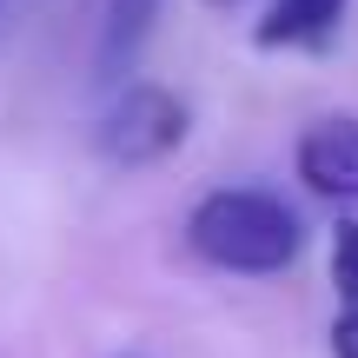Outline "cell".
Masks as SVG:
<instances>
[{"instance_id":"2","label":"cell","mask_w":358,"mask_h":358,"mask_svg":"<svg viewBox=\"0 0 358 358\" xmlns=\"http://www.w3.org/2000/svg\"><path fill=\"white\" fill-rule=\"evenodd\" d=\"M192 133V106L159 80H120L106 113L93 120V153L106 166H159Z\"/></svg>"},{"instance_id":"7","label":"cell","mask_w":358,"mask_h":358,"mask_svg":"<svg viewBox=\"0 0 358 358\" xmlns=\"http://www.w3.org/2000/svg\"><path fill=\"white\" fill-rule=\"evenodd\" d=\"M213 7H232V0H213Z\"/></svg>"},{"instance_id":"6","label":"cell","mask_w":358,"mask_h":358,"mask_svg":"<svg viewBox=\"0 0 358 358\" xmlns=\"http://www.w3.org/2000/svg\"><path fill=\"white\" fill-rule=\"evenodd\" d=\"M332 358H358V306L338 312V325H332Z\"/></svg>"},{"instance_id":"4","label":"cell","mask_w":358,"mask_h":358,"mask_svg":"<svg viewBox=\"0 0 358 358\" xmlns=\"http://www.w3.org/2000/svg\"><path fill=\"white\" fill-rule=\"evenodd\" d=\"M352 0H272L266 20L252 27V40L266 53H285V47H325V40L338 34V20H345Z\"/></svg>"},{"instance_id":"5","label":"cell","mask_w":358,"mask_h":358,"mask_svg":"<svg viewBox=\"0 0 358 358\" xmlns=\"http://www.w3.org/2000/svg\"><path fill=\"white\" fill-rule=\"evenodd\" d=\"M332 292L338 306H358V219L352 213L332 226Z\"/></svg>"},{"instance_id":"3","label":"cell","mask_w":358,"mask_h":358,"mask_svg":"<svg viewBox=\"0 0 358 358\" xmlns=\"http://www.w3.org/2000/svg\"><path fill=\"white\" fill-rule=\"evenodd\" d=\"M299 179H306L319 199L358 206V120L332 113V120H312L306 140H299Z\"/></svg>"},{"instance_id":"1","label":"cell","mask_w":358,"mask_h":358,"mask_svg":"<svg viewBox=\"0 0 358 358\" xmlns=\"http://www.w3.org/2000/svg\"><path fill=\"white\" fill-rule=\"evenodd\" d=\"M186 245L219 272L266 279V272H285L306 252V226H299V213L266 186H219V192H206V199L192 206Z\"/></svg>"}]
</instances>
